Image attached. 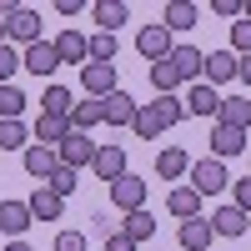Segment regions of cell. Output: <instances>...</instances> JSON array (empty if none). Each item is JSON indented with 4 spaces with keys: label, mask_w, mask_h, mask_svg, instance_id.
<instances>
[{
    "label": "cell",
    "mask_w": 251,
    "mask_h": 251,
    "mask_svg": "<svg viewBox=\"0 0 251 251\" xmlns=\"http://www.w3.org/2000/svg\"><path fill=\"white\" fill-rule=\"evenodd\" d=\"M191 191L196 196H216V191H226L231 186V176H226V161H216V156H206V161H191Z\"/></svg>",
    "instance_id": "1"
},
{
    "label": "cell",
    "mask_w": 251,
    "mask_h": 251,
    "mask_svg": "<svg viewBox=\"0 0 251 251\" xmlns=\"http://www.w3.org/2000/svg\"><path fill=\"white\" fill-rule=\"evenodd\" d=\"M111 206L121 216H131V211H146V181L126 171L121 181H111Z\"/></svg>",
    "instance_id": "2"
},
{
    "label": "cell",
    "mask_w": 251,
    "mask_h": 251,
    "mask_svg": "<svg viewBox=\"0 0 251 251\" xmlns=\"http://www.w3.org/2000/svg\"><path fill=\"white\" fill-rule=\"evenodd\" d=\"M80 91H86L91 100H106L116 91V66H106V60H86V66H80Z\"/></svg>",
    "instance_id": "3"
},
{
    "label": "cell",
    "mask_w": 251,
    "mask_h": 251,
    "mask_svg": "<svg viewBox=\"0 0 251 251\" xmlns=\"http://www.w3.org/2000/svg\"><path fill=\"white\" fill-rule=\"evenodd\" d=\"M55 156H60V166L80 171V166H91V161H96V141H91L86 131H66V141L55 146Z\"/></svg>",
    "instance_id": "4"
},
{
    "label": "cell",
    "mask_w": 251,
    "mask_h": 251,
    "mask_svg": "<svg viewBox=\"0 0 251 251\" xmlns=\"http://www.w3.org/2000/svg\"><path fill=\"white\" fill-rule=\"evenodd\" d=\"M171 46H176V40H171V30H166L161 20H156V25H146V30H136V50H141L146 60H151V66L171 55Z\"/></svg>",
    "instance_id": "5"
},
{
    "label": "cell",
    "mask_w": 251,
    "mask_h": 251,
    "mask_svg": "<svg viewBox=\"0 0 251 251\" xmlns=\"http://www.w3.org/2000/svg\"><path fill=\"white\" fill-rule=\"evenodd\" d=\"M20 66H25L30 75H55L60 55H55V46H50V40H35V46H25V50H20Z\"/></svg>",
    "instance_id": "6"
},
{
    "label": "cell",
    "mask_w": 251,
    "mask_h": 251,
    "mask_svg": "<svg viewBox=\"0 0 251 251\" xmlns=\"http://www.w3.org/2000/svg\"><path fill=\"white\" fill-rule=\"evenodd\" d=\"M181 106H186V116H211V121H216V111H221V96H216V86L196 80V86L181 96Z\"/></svg>",
    "instance_id": "7"
},
{
    "label": "cell",
    "mask_w": 251,
    "mask_h": 251,
    "mask_svg": "<svg viewBox=\"0 0 251 251\" xmlns=\"http://www.w3.org/2000/svg\"><path fill=\"white\" fill-rule=\"evenodd\" d=\"M5 40H20V46H35L40 40V15L30 5H20L10 20H5Z\"/></svg>",
    "instance_id": "8"
},
{
    "label": "cell",
    "mask_w": 251,
    "mask_h": 251,
    "mask_svg": "<svg viewBox=\"0 0 251 251\" xmlns=\"http://www.w3.org/2000/svg\"><path fill=\"white\" fill-rule=\"evenodd\" d=\"M30 221H35V216H30L25 201H0V236H15V241H20V236L30 231Z\"/></svg>",
    "instance_id": "9"
},
{
    "label": "cell",
    "mask_w": 251,
    "mask_h": 251,
    "mask_svg": "<svg viewBox=\"0 0 251 251\" xmlns=\"http://www.w3.org/2000/svg\"><path fill=\"white\" fill-rule=\"evenodd\" d=\"M201 80L206 86H226V80H236V55L231 50H211L201 60Z\"/></svg>",
    "instance_id": "10"
},
{
    "label": "cell",
    "mask_w": 251,
    "mask_h": 251,
    "mask_svg": "<svg viewBox=\"0 0 251 251\" xmlns=\"http://www.w3.org/2000/svg\"><path fill=\"white\" fill-rule=\"evenodd\" d=\"M20 156H25V176H35L40 186H46V181H50V171L60 166V156L50 151V146H35V141H30L25 151H20Z\"/></svg>",
    "instance_id": "11"
},
{
    "label": "cell",
    "mask_w": 251,
    "mask_h": 251,
    "mask_svg": "<svg viewBox=\"0 0 251 251\" xmlns=\"http://www.w3.org/2000/svg\"><path fill=\"white\" fill-rule=\"evenodd\" d=\"M50 46H55V55H60V66H66V60H71V66H86V60H91V46H86V35H80V30H60Z\"/></svg>",
    "instance_id": "12"
},
{
    "label": "cell",
    "mask_w": 251,
    "mask_h": 251,
    "mask_svg": "<svg viewBox=\"0 0 251 251\" xmlns=\"http://www.w3.org/2000/svg\"><path fill=\"white\" fill-rule=\"evenodd\" d=\"M91 15H96V25L106 30V35H116L126 20H131V5H126V0H96V5H91Z\"/></svg>",
    "instance_id": "13"
},
{
    "label": "cell",
    "mask_w": 251,
    "mask_h": 251,
    "mask_svg": "<svg viewBox=\"0 0 251 251\" xmlns=\"http://www.w3.org/2000/svg\"><path fill=\"white\" fill-rule=\"evenodd\" d=\"M216 231H211V221L206 216H191V221H181V251H211Z\"/></svg>",
    "instance_id": "14"
},
{
    "label": "cell",
    "mask_w": 251,
    "mask_h": 251,
    "mask_svg": "<svg viewBox=\"0 0 251 251\" xmlns=\"http://www.w3.org/2000/svg\"><path fill=\"white\" fill-rule=\"evenodd\" d=\"M216 126H231V131H246V126H251V100H246V96H221Z\"/></svg>",
    "instance_id": "15"
},
{
    "label": "cell",
    "mask_w": 251,
    "mask_h": 251,
    "mask_svg": "<svg viewBox=\"0 0 251 251\" xmlns=\"http://www.w3.org/2000/svg\"><path fill=\"white\" fill-rule=\"evenodd\" d=\"M100 106H106V126H136V111H141L136 100L121 91V86H116V91H111L106 100H100Z\"/></svg>",
    "instance_id": "16"
},
{
    "label": "cell",
    "mask_w": 251,
    "mask_h": 251,
    "mask_svg": "<svg viewBox=\"0 0 251 251\" xmlns=\"http://www.w3.org/2000/svg\"><path fill=\"white\" fill-rule=\"evenodd\" d=\"M196 20H201V5H191V0H171V5L161 10V25L171 30V35H176V30H191Z\"/></svg>",
    "instance_id": "17"
},
{
    "label": "cell",
    "mask_w": 251,
    "mask_h": 251,
    "mask_svg": "<svg viewBox=\"0 0 251 251\" xmlns=\"http://www.w3.org/2000/svg\"><path fill=\"white\" fill-rule=\"evenodd\" d=\"M71 111H75V91H66V86H46V96H40V116L71 121Z\"/></svg>",
    "instance_id": "18"
},
{
    "label": "cell",
    "mask_w": 251,
    "mask_h": 251,
    "mask_svg": "<svg viewBox=\"0 0 251 251\" xmlns=\"http://www.w3.org/2000/svg\"><path fill=\"white\" fill-rule=\"evenodd\" d=\"M96 176L100 181H121L126 176V151H121V146H96Z\"/></svg>",
    "instance_id": "19"
},
{
    "label": "cell",
    "mask_w": 251,
    "mask_h": 251,
    "mask_svg": "<svg viewBox=\"0 0 251 251\" xmlns=\"http://www.w3.org/2000/svg\"><path fill=\"white\" fill-rule=\"evenodd\" d=\"M166 60H171V66H176V75L181 80H191V86H196V80H201V50L196 46H171V55H166Z\"/></svg>",
    "instance_id": "20"
},
{
    "label": "cell",
    "mask_w": 251,
    "mask_h": 251,
    "mask_svg": "<svg viewBox=\"0 0 251 251\" xmlns=\"http://www.w3.org/2000/svg\"><path fill=\"white\" fill-rule=\"evenodd\" d=\"M186 171H191V156H186L181 146H166V151L156 156V176L161 181H181Z\"/></svg>",
    "instance_id": "21"
},
{
    "label": "cell",
    "mask_w": 251,
    "mask_h": 251,
    "mask_svg": "<svg viewBox=\"0 0 251 251\" xmlns=\"http://www.w3.org/2000/svg\"><path fill=\"white\" fill-rule=\"evenodd\" d=\"M66 126H71V131H86V136H91V126H106V106H100V100H91V96H86V100H75V111H71V121H66Z\"/></svg>",
    "instance_id": "22"
},
{
    "label": "cell",
    "mask_w": 251,
    "mask_h": 251,
    "mask_svg": "<svg viewBox=\"0 0 251 251\" xmlns=\"http://www.w3.org/2000/svg\"><path fill=\"white\" fill-rule=\"evenodd\" d=\"M246 151V131H231V126H216L211 131V156L226 161V156H241Z\"/></svg>",
    "instance_id": "23"
},
{
    "label": "cell",
    "mask_w": 251,
    "mask_h": 251,
    "mask_svg": "<svg viewBox=\"0 0 251 251\" xmlns=\"http://www.w3.org/2000/svg\"><path fill=\"white\" fill-rule=\"evenodd\" d=\"M166 211H171L176 221H191V216H201V196L191 191V186H176V191L166 196Z\"/></svg>",
    "instance_id": "24"
},
{
    "label": "cell",
    "mask_w": 251,
    "mask_h": 251,
    "mask_svg": "<svg viewBox=\"0 0 251 251\" xmlns=\"http://www.w3.org/2000/svg\"><path fill=\"white\" fill-rule=\"evenodd\" d=\"M35 221H60V211H66V201H60L55 191H46V186H35V196L25 201Z\"/></svg>",
    "instance_id": "25"
},
{
    "label": "cell",
    "mask_w": 251,
    "mask_h": 251,
    "mask_svg": "<svg viewBox=\"0 0 251 251\" xmlns=\"http://www.w3.org/2000/svg\"><path fill=\"white\" fill-rule=\"evenodd\" d=\"M121 236L136 241V246L151 241V236H156V216H151V211H131V216H121Z\"/></svg>",
    "instance_id": "26"
},
{
    "label": "cell",
    "mask_w": 251,
    "mask_h": 251,
    "mask_svg": "<svg viewBox=\"0 0 251 251\" xmlns=\"http://www.w3.org/2000/svg\"><path fill=\"white\" fill-rule=\"evenodd\" d=\"M206 221H211V231H216V236H241L246 226H251V216L236 211V206H221V211H216V216H206Z\"/></svg>",
    "instance_id": "27"
},
{
    "label": "cell",
    "mask_w": 251,
    "mask_h": 251,
    "mask_svg": "<svg viewBox=\"0 0 251 251\" xmlns=\"http://www.w3.org/2000/svg\"><path fill=\"white\" fill-rule=\"evenodd\" d=\"M66 131H71V126H66V121H55V116H40L30 136H35V146H50V151H55V146H60V141H66Z\"/></svg>",
    "instance_id": "28"
},
{
    "label": "cell",
    "mask_w": 251,
    "mask_h": 251,
    "mask_svg": "<svg viewBox=\"0 0 251 251\" xmlns=\"http://www.w3.org/2000/svg\"><path fill=\"white\" fill-rule=\"evenodd\" d=\"M25 146H30L25 121H0V151H25Z\"/></svg>",
    "instance_id": "29"
},
{
    "label": "cell",
    "mask_w": 251,
    "mask_h": 251,
    "mask_svg": "<svg viewBox=\"0 0 251 251\" xmlns=\"http://www.w3.org/2000/svg\"><path fill=\"white\" fill-rule=\"evenodd\" d=\"M151 86H156V96H171L181 86V75H176L171 60H156V66H151Z\"/></svg>",
    "instance_id": "30"
},
{
    "label": "cell",
    "mask_w": 251,
    "mask_h": 251,
    "mask_svg": "<svg viewBox=\"0 0 251 251\" xmlns=\"http://www.w3.org/2000/svg\"><path fill=\"white\" fill-rule=\"evenodd\" d=\"M75 186H80V171H71V166H55V171H50V181H46V191H55L60 201H66Z\"/></svg>",
    "instance_id": "31"
},
{
    "label": "cell",
    "mask_w": 251,
    "mask_h": 251,
    "mask_svg": "<svg viewBox=\"0 0 251 251\" xmlns=\"http://www.w3.org/2000/svg\"><path fill=\"white\" fill-rule=\"evenodd\" d=\"M20 111H25V91L0 86V121H20Z\"/></svg>",
    "instance_id": "32"
},
{
    "label": "cell",
    "mask_w": 251,
    "mask_h": 251,
    "mask_svg": "<svg viewBox=\"0 0 251 251\" xmlns=\"http://www.w3.org/2000/svg\"><path fill=\"white\" fill-rule=\"evenodd\" d=\"M151 106H156V116H161V126H166V131H171V126H176V121L186 116V106H181V96H156Z\"/></svg>",
    "instance_id": "33"
},
{
    "label": "cell",
    "mask_w": 251,
    "mask_h": 251,
    "mask_svg": "<svg viewBox=\"0 0 251 251\" xmlns=\"http://www.w3.org/2000/svg\"><path fill=\"white\" fill-rule=\"evenodd\" d=\"M86 46H91V60H106V66H116V35L96 30V35H86Z\"/></svg>",
    "instance_id": "34"
},
{
    "label": "cell",
    "mask_w": 251,
    "mask_h": 251,
    "mask_svg": "<svg viewBox=\"0 0 251 251\" xmlns=\"http://www.w3.org/2000/svg\"><path fill=\"white\" fill-rule=\"evenodd\" d=\"M161 131H166V126H161L156 106H141V111H136V136H146V141H156Z\"/></svg>",
    "instance_id": "35"
},
{
    "label": "cell",
    "mask_w": 251,
    "mask_h": 251,
    "mask_svg": "<svg viewBox=\"0 0 251 251\" xmlns=\"http://www.w3.org/2000/svg\"><path fill=\"white\" fill-rule=\"evenodd\" d=\"M231 55H251V20H231Z\"/></svg>",
    "instance_id": "36"
},
{
    "label": "cell",
    "mask_w": 251,
    "mask_h": 251,
    "mask_svg": "<svg viewBox=\"0 0 251 251\" xmlns=\"http://www.w3.org/2000/svg\"><path fill=\"white\" fill-rule=\"evenodd\" d=\"M20 71V55H15V46L5 40V46H0V86H10V75Z\"/></svg>",
    "instance_id": "37"
},
{
    "label": "cell",
    "mask_w": 251,
    "mask_h": 251,
    "mask_svg": "<svg viewBox=\"0 0 251 251\" xmlns=\"http://www.w3.org/2000/svg\"><path fill=\"white\" fill-rule=\"evenodd\" d=\"M231 206H236V211H246V216H251V176L231 181Z\"/></svg>",
    "instance_id": "38"
},
{
    "label": "cell",
    "mask_w": 251,
    "mask_h": 251,
    "mask_svg": "<svg viewBox=\"0 0 251 251\" xmlns=\"http://www.w3.org/2000/svg\"><path fill=\"white\" fill-rule=\"evenodd\" d=\"M55 251H86V236H80V231H60L55 236Z\"/></svg>",
    "instance_id": "39"
},
{
    "label": "cell",
    "mask_w": 251,
    "mask_h": 251,
    "mask_svg": "<svg viewBox=\"0 0 251 251\" xmlns=\"http://www.w3.org/2000/svg\"><path fill=\"white\" fill-rule=\"evenodd\" d=\"M91 226H96L100 236H116V216H111V211H96V216H91Z\"/></svg>",
    "instance_id": "40"
},
{
    "label": "cell",
    "mask_w": 251,
    "mask_h": 251,
    "mask_svg": "<svg viewBox=\"0 0 251 251\" xmlns=\"http://www.w3.org/2000/svg\"><path fill=\"white\" fill-rule=\"evenodd\" d=\"M106 251H141V246H136V241H126V236L116 231V236H106Z\"/></svg>",
    "instance_id": "41"
},
{
    "label": "cell",
    "mask_w": 251,
    "mask_h": 251,
    "mask_svg": "<svg viewBox=\"0 0 251 251\" xmlns=\"http://www.w3.org/2000/svg\"><path fill=\"white\" fill-rule=\"evenodd\" d=\"M236 80H241V86H251V55H236Z\"/></svg>",
    "instance_id": "42"
},
{
    "label": "cell",
    "mask_w": 251,
    "mask_h": 251,
    "mask_svg": "<svg viewBox=\"0 0 251 251\" xmlns=\"http://www.w3.org/2000/svg\"><path fill=\"white\" fill-rule=\"evenodd\" d=\"M211 10H216V15H241V0H216Z\"/></svg>",
    "instance_id": "43"
},
{
    "label": "cell",
    "mask_w": 251,
    "mask_h": 251,
    "mask_svg": "<svg viewBox=\"0 0 251 251\" xmlns=\"http://www.w3.org/2000/svg\"><path fill=\"white\" fill-rule=\"evenodd\" d=\"M5 251H30V246H25V241H10V246H5Z\"/></svg>",
    "instance_id": "44"
},
{
    "label": "cell",
    "mask_w": 251,
    "mask_h": 251,
    "mask_svg": "<svg viewBox=\"0 0 251 251\" xmlns=\"http://www.w3.org/2000/svg\"><path fill=\"white\" fill-rule=\"evenodd\" d=\"M241 20H251V0H246V5H241Z\"/></svg>",
    "instance_id": "45"
},
{
    "label": "cell",
    "mask_w": 251,
    "mask_h": 251,
    "mask_svg": "<svg viewBox=\"0 0 251 251\" xmlns=\"http://www.w3.org/2000/svg\"><path fill=\"white\" fill-rule=\"evenodd\" d=\"M0 46H5V20H0Z\"/></svg>",
    "instance_id": "46"
}]
</instances>
